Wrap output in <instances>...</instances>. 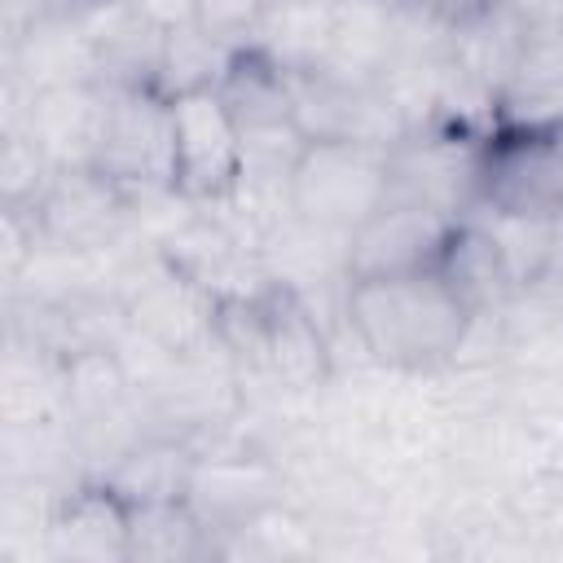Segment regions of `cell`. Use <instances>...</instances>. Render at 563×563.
<instances>
[{
	"mask_svg": "<svg viewBox=\"0 0 563 563\" xmlns=\"http://www.w3.org/2000/svg\"><path fill=\"white\" fill-rule=\"evenodd\" d=\"M343 312L361 347L378 365L405 374H422L457 361L475 325V312L435 268L347 277Z\"/></svg>",
	"mask_w": 563,
	"mask_h": 563,
	"instance_id": "obj_1",
	"label": "cell"
},
{
	"mask_svg": "<svg viewBox=\"0 0 563 563\" xmlns=\"http://www.w3.org/2000/svg\"><path fill=\"white\" fill-rule=\"evenodd\" d=\"M475 202L497 220H563V123H497L479 136Z\"/></svg>",
	"mask_w": 563,
	"mask_h": 563,
	"instance_id": "obj_2",
	"label": "cell"
},
{
	"mask_svg": "<svg viewBox=\"0 0 563 563\" xmlns=\"http://www.w3.org/2000/svg\"><path fill=\"white\" fill-rule=\"evenodd\" d=\"M391 189V150L369 141H308L290 172V216L347 242Z\"/></svg>",
	"mask_w": 563,
	"mask_h": 563,
	"instance_id": "obj_3",
	"label": "cell"
},
{
	"mask_svg": "<svg viewBox=\"0 0 563 563\" xmlns=\"http://www.w3.org/2000/svg\"><path fill=\"white\" fill-rule=\"evenodd\" d=\"M172 194L180 202H229L242 180V128L216 88L172 97Z\"/></svg>",
	"mask_w": 563,
	"mask_h": 563,
	"instance_id": "obj_4",
	"label": "cell"
},
{
	"mask_svg": "<svg viewBox=\"0 0 563 563\" xmlns=\"http://www.w3.org/2000/svg\"><path fill=\"white\" fill-rule=\"evenodd\" d=\"M92 167L136 194H172V106L154 88H106Z\"/></svg>",
	"mask_w": 563,
	"mask_h": 563,
	"instance_id": "obj_5",
	"label": "cell"
},
{
	"mask_svg": "<svg viewBox=\"0 0 563 563\" xmlns=\"http://www.w3.org/2000/svg\"><path fill=\"white\" fill-rule=\"evenodd\" d=\"M132 194L123 185H114L106 172L97 167H57L44 185V194L22 207L31 211L44 246L57 251H101L119 238V229L132 216Z\"/></svg>",
	"mask_w": 563,
	"mask_h": 563,
	"instance_id": "obj_6",
	"label": "cell"
},
{
	"mask_svg": "<svg viewBox=\"0 0 563 563\" xmlns=\"http://www.w3.org/2000/svg\"><path fill=\"white\" fill-rule=\"evenodd\" d=\"M457 220L462 216H449L431 202L387 198L361 229L347 233L343 273L347 277H383V273L435 268Z\"/></svg>",
	"mask_w": 563,
	"mask_h": 563,
	"instance_id": "obj_7",
	"label": "cell"
},
{
	"mask_svg": "<svg viewBox=\"0 0 563 563\" xmlns=\"http://www.w3.org/2000/svg\"><path fill=\"white\" fill-rule=\"evenodd\" d=\"M123 317L132 330L154 343L158 352H198L202 339H216L220 299L198 286L189 273H180L167 255H158L123 295Z\"/></svg>",
	"mask_w": 563,
	"mask_h": 563,
	"instance_id": "obj_8",
	"label": "cell"
},
{
	"mask_svg": "<svg viewBox=\"0 0 563 563\" xmlns=\"http://www.w3.org/2000/svg\"><path fill=\"white\" fill-rule=\"evenodd\" d=\"M44 537L57 559H128L132 501L110 479H88L53 506Z\"/></svg>",
	"mask_w": 563,
	"mask_h": 563,
	"instance_id": "obj_9",
	"label": "cell"
},
{
	"mask_svg": "<svg viewBox=\"0 0 563 563\" xmlns=\"http://www.w3.org/2000/svg\"><path fill=\"white\" fill-rule=\"evenodd\" d=\"M277 475L260 457H211L194 462L185 501L202 515L211 532H238L255 515L273 510Z\"/></svg>",
	"mask_w": 563,
	"mask_h": 563,
	"instance_id": "obj_10",
	"label": "cell"
},
{
	"mask_svg": "<svg viewBox=\"0 0 563 563\" xmlns=\"http://www.w3.org/2000/svg\"><path fill=\"white\" fill-rule=\"evenodd\" d=\"M435 273L457 290V299L479 317L506 286H510V264H506V251L497 242L493 229L484 224H471V220H457L440 260H435Z\"/></svg>",
	"mask_w": 563,
	"mask_h": 563,
	"instance_id": "obj_11",
	"label": "cell"
},
{
	"mask_svg": "<svg viewBox=\"0 0 563 563\" xmlns=\"http://www.w3.org/2000/svg\"><path fill=\"white\" fill-rule=\"evenodd\" d=\"M216 554L211 528L202 523V515L185 501V497H167V501H141L132 506V545L128 559H202Z\"/></svg>",
	"mask_w": 563,
	"mask_h": 563,
	"instance_id": "obj_12",
	"label": "cell"
},
{
	"mask_svg": "<svg viewBox=\"0 0 563 563\" xmlns=\"http://www.w3.org/2000/svg\"><path fill=\"white\" fill-rule=\"evenodd\" d=\"M233 53H238V48H224V44L211 40L198 22L176 26V31H167V40H163V57H158V70H154V92L172 101V97H185V92L216 88Z\"/></svg>",
	"mask_w": 563,
	"mask_h": 563,
	"instance_id": "obj_13",
	"label": "cell"
},
{
	"mask_svg": "<svg viewBox=\"0 0 563 563\" xmlns=\"http://www.w3.org/2000/svg\"><path fill=\"white\" fill-rule=\"evenodd\" d=\"M264 9H268V0H198L194 22L224 48H246V44H255Z\"/></svg>",
	"mask_w": 563,
	"mask_h": 563,
	"instance_id": "obj_14",
	"label": "cell"
},
{
	"mask_svg": "<svg viewBox=\"0 0 563 563\" xmlns=\"http://www.w3.org/2000/svg\"><path fill=\"white\" fill-rule=\"evenodd\" d=\"M145 22H154L158 31H176V26H189L194 22V9L198 0H128Z\"/></svg>",
	"mask_w": 563,
	"mask_h": 563,
	"instance_id": "obj_15",
	"label": "cell"
}]
</instances>
